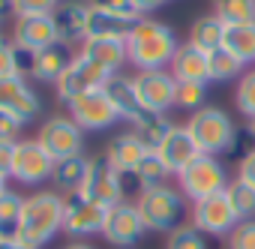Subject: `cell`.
Returning a JSON list of instances; mask_svg holds the SVG:
<instances>
[{
	"label": "cell",
	"instance_id": "cell-1",
	"mask_svg": "<svg viewBox=\"0 0 255 249\" xmlns=\"http://www.w3.org/2000/svg\"><path fill=\"white\" fill-rule=\"evenodd\" d=\"M180 48V39L174 33V27H168L165 21L156 18H138L132 33L126 36V54L129 63L141 72V69H168L174 54Z\"/></svg>",
	"mask_w": 255,
	"mask_h": 249
},
{
	"label": "cell",
	"instance_id": "cell-2",
	"mask_svg": "<svg viewBox=\"0 0 255 249\" xmlns=\"http://www.w3.org/2000/svg\"><path fill=\"white\" fill-rule=\"evenodd\" d=\"M63 231V192L57 189H39L24 198L21 207V231L18 243L30 249L48 246Z\"/></svg>",
	"mask_w": 255,
	"mask_h": 249
},
{
	"label": "cell",
	"instance_id": "cell-3",
	"mask_svg": "<svg viewBox=\"0 0 255 249\" xmlns=\"http://www.w3.org/2000/svg\"><path fill=\"white\" fill-rule=\"evenodd\" d=\"M135 207H138L147 231H165V234H171L177 225H183V216L189 210L183 192L171 183L141 189L135 198Z\"/></svg>",
	"mask_w": 255,
	"mask_h": 249
},
{
	"label": "cell",
	"instance_id": "cell-4",
	"mask_svg": "<svg viewBox=\"0 0 255 249\" xmlns=\"http://www.w3.org/2000/svg\"><path fill=\"white\" fill-rule=\"evenodd\" d=\"M189 129L198 153L204 156H228L234 138H237V126L234 120L222 111V108H198L189 114V120L183 123Z\"/></svg>",
	"mask_w": 255,
	"mask_h": 249
},
{
	"label": "cell",
	"instance_id": "cell-5",
	"mask_svg": "<svg viewBox=\"0 0 255 249\" xmlns=\"http://www.w3.org/2000/svg\"><path fill=\"white\" fill-rule=\"evenodd\" d=\"M177 189L183 192V198L192 204V201H201L207 195H216V192H225L228 189V168L219 162V156H198L192 165H186L180 174H177Z\"/></svg>",
	"mask_w": 255,
	"mask_h": 249
},
{
	"label": "cell",
	"instance_id": "cell-6",
	"mask_svg": "<svg viewBox=\"0 0 255 249\" xmlns=\"http://www.w3.org/2000/svg\"><path fill=\"white\" fill-rule=\"evenodd\" d=\"M237 222L240 216L228 198V189L189 204V225H195L204 237H228Z\"/></svg>",
	"mask_w": 255,
	"mask_h": 249
},
{
	"label": "cell",
	"instance_id": "cell-7",
	"mask_svg": "<svg viewBox=\"0 0 255 249\" xmlns=\"http://www.w3.org/2000/svg\"><path fill=\"white\" fill-rule=\"evenodd\" d=\"M36 141L42 144V150L57 162V159H66V156H78L84 153V129L66 114H54L48 117L39 132H36Z\"/></svg>",
	"mask_w": 255,
	"mask_h": 249
},
{
	"label": "cell",
	"instance_id": "cell-8",
	"mask_svg": "<svg viewBox=\"0 0 255 249\" xmlns=\"http://www.w3.org/2000/svg\"><path fill=\"white\" fill-rule=\"evenodd\" d=\"M108 219V207L90 201L81 189L63 192V231L69 237H90L102 234Z\"/></svg>",
	"mask_w": 255,
	"mask_h": 249
},
{
	"label": "cell",
	"instance_id": "cell-9",
	"mask_svg": "<svg viewBox=\"0 0 255 249\" xmlns=\"http://www.w3.org/2000/svg\"><path fill=\"white\" fill-rule=\"evenodd\" d=\"M135 93L144 111L150 114H168L177 99V78L168 69H141L132 75Z\"/></svg>",
	"mask_w": 255,
	"mask_h": 249
},
{
	"label": "cell",
	"instance_id": "cell-10",
	"mask_svg": "<svg viewBox=\"0 0 255 249\" xmlns=\"http://www.w3.org/2000/svg\"><path fill=\"white\" fill-rule=\"evenodd\" d=\"M66 108H69V117L78 123L84 132H105L108 126H114V123L120 120L114 102L105 93V87H96V90L72 99Z\"/></svg>",
	"mask_w": 255,
	"mask_h": 249
},
{
	"label": "cell",
	"instance_id": "cell-11",
	"mask_svg": "<svg viewBox=\"0 0 255 249\" xmlns=\"http://www.w3.org/2000/svg\"><path fill=\"white\" fill-rule=\"evenodd\" d=\"M111 78V72L108 69H102V66H96V63H90L87 57H75L72 63H69V69L54 81V93H57V99L60 102H72V99H78V96H84V93H90V90H96V87H105V81Z\"/></svg>",
	"mask_w": 255,
	"mask_h": 249
},
{
	"label": "cell",
	"instance_id": "cell-12",
	"mask_svg": "<svg viewBox=\"0 0 255 249\" xmlns=\"http://www.w3.org/2000/svg\"><path fill=\"white\" fill-rule=\"evenodd\" d=\"M81 192L90 201H96V204H102L108 210L117 207L120 201H126L123 198V174L108 162V156L90 159V171H87V180H84Z\"/></svg>",
	"mask_w": 255,
	"mask_h": 249
},
{
	"label": "cell",
	"instance_id": "cell-13",
	"mask_svg": "<svg viewBox=\"0 0 255 249\" xmlns=\"http://www.w3.org/2000/svg\"><path fill=\"white\" fill-rule=\"evenodd\" d=\"M144 234H147V228H144V219H141L135 201H120L117 207L108 210L102 237H105L111 246H117V249H129V246H135Z\"/></svg>",
	"mask_w": 255,
	"mask_h": 249
},
{
	"label": "cell",
	"instance_id": "cell-14",
	"mask_svg": "<svg viewBox=\"0 0 255 249\" xmlns=\"http://www.w3.org/2000/svg\"><path fill=\"white\" fill-rule=\"evenodd\" d=\"M42 108V99L39 93L30 87L27 78H18V75H9V78H0V111L15 117L18 123H27L36 120Z\"/></svg>",
	"mask_w": 255,
	"mask_h": 249
},
{
	"label": "cell",
	"instance_id": "cell-15",
	"mask_svg": "<svg viewBox=\"0 0 255 249\" xmlns=\"http://www.w3.org/2000/svg\"><path fill=\"white\" fill-rule=\"evenodd\" d=\"M51 174H54V159L42 150V144L36 138H18L12 180H18L24 186H36V183L51 180Z\"/></svg>",
	"mask_w": 255,
	"mask_h": 249
},
{
	"label": "cell",
	"instance_id": "cell-16",
	"mask_svg": "<svg viewBox=\"0 0 255 249\" xmlns=\"http://www.w3.org/2000/svg\"><path fill=\"white\" fill-rule=\"evenodd\" d=\"M12 42L21 45V48H30V51H42V48L60 42L54 15H27V18H15V24H12Z\"/></svg>",
	"mask_w": 255,
	"mask_h": 249
},
{
	"label": "cell",
	"instance_id": "cell-17",
	"mask_svg": "<svg viewBox=\"0 0 255 249\" xmlns=\"http://www.w3.org/2000/svg\"><path fill=\"white\" fill-rule=\"evenodd\" d=\"M81 57H87L90 63L108 69L111 75L120 72L126 63H129V54H126V39H108V36H87L78 48Z\"/></svg>",
	"mask_w": 255,
	"mask_h": 249
},
{
	"label": "cell",
	"instance_id": "cell-18",
	"mask_svg": "<svg viewBox=\"0 0 255 249\" xmlns=\"http://www.w3.org/2000/svg\"><path fill=\"white\" fill-rule=\"evenodd\" d=\"M87 18H90V3L87 0H60L54 12L60 42H84L87 39Z\"/></svg>",
	"mask_w": 255,
	"mask_h": 249
},
{
	"label": "cell",
	"instance_id": "cell-19",
	"mask_svg": "<svg viewBox=\"0 0 255 249\" xmlns=\"http://www.w3.org/2000/svg\"><path fill=\"white\" fill-rule=\"evenodd\" d=\"M159 156L165 159V165H168L171 174L177 177V174H180L186 165H192L201 153H198V147H195L189 129H186V126H177V123H174V129L168 132V138H165L162 147H159Z\"/></svg>",
	"mask_w": 255,
	"mask_h": 249
},
{
	"label": "cell",
	"instance_id": "cell-20",
	"mask_svg": "<svg viewBox=\"0 0 255 249\" xmlns=\"http://www.w3.org/2000/svg\"><path fill=\"white\" fill-rule=\"evenodd\" d=\"M168 72L177 81H195V84H207L210 81V69H207V51L195 48L192 42H180Z\"/></svg>",
	"mask_w": 255,
	"mask_h": 249
},
{
	"label": "cell",
	"instance_id": "cell-21",
	"mask_svg": "<svg viewBox=\"0 0 255 249\" xmlns=\"http://www.w3.org/2000/svg\"><path fill=\"white\" fill-rule=\"evenodd\" d=\"M105 93H108V99L114 102L120 120L135 123V120L144 114V108H141V102H138V93H135V81H132L129 75L114 72V75L105 81Z\"/></svg>",
	"mask_w": 255,
	"mask_h": 249
},
{
	"label": "cell",
	"instance_id": "cell-22",
	"mask_svg": "<svg viewBox=\"0 0 255 249\" xmlns=\"http://www.w3.org/2000/svg\"><path fill=\"white\" fill-rule=\"evenodd\" d=\"M147 153V147L141 144V138L129 129V132H120V135H114L111 141H108V147H105V156H108V162L120 171V174H132L135 171V165L141 162V156Z\"/></svg>",
	"mask_w": 255,
	"mask_h": 249
},
{
	"label": "cell",
	"instance_id": "cell-23",
	"mask_svg": "<svg viewBox=\"0 0 255 249\" xmlns=\"http://www.w3.org/2000/svg\"><path fill=\"white\" fill-rule=\"evenodd\" d=\"M78 54L72 51L69 42H54L42 51H36V69H33V81H45V84H54L66 69L69 63L75 60Z\"/></svg>",
	"mask_w": 255,
	"mask_h": 249
},
{
	"label": "cell",
	"instance_id": "cell-24",
	"mask_svg": "<svg viewBox=\"0 0 255 249\" xmlns=\"http://www.w3.org/2000/svg\"><path fill=\"white\" fill-rule=\"evenodd\" d=\"M138 18L129 15H117V12H102V9H90L87 18V36H108V39H126L132 33Z\"/></svg>",
	"mask_w": 255,
	"mask_h": 249
},
{
	"label": "cell",
	"instance_id": "cell-25",
	"mask_svg": "<svg viewBox=\"0 0 255 249\" xmlns=\"http://www.w3.org/2000/svg\"><path fill=\"white\" fill-rule=\"evenodd\" d=\"M225 21L213 12V15H201V18H195L192 21V27H189V39L186 42H192L195 48H201V51H216V48H222V42H225Z\"/></svg>",
	"mask_w": 255,
	"mask_h": 249
},
{
	"label": "cell",
	"instance_id": "cell-26",
	"mask_svg": "<svg viewBox=\"0 0 255 249\" xmlns=\"http://www.w3.org/2000/svg\"><path fill=\"white\" fill-rule=\"evenodd\" d=\"M87 171H90V159H87L84 153L66 156V159H57V162H54L51 183L57 186V192H72V189H81V186H84Z\"/></svg>",
	"mask_w": 255,
	"mask_h": 249
},
{
	"label": "cell",
	"instance_id": "cell-27",
	"mask_svg": "<svg viewBox=\"0 0 255 249\" xmlns=\"http://www.w3.org/2000/svg\"><path fill=\"white\" fill-rule=\"evenodd\" d=\"M171 129H174V123L168 120V114H150V111H144V114L132 123V132L141 138V144H144L147 150H159Z\"/></svg>",
	"mask_w": 255,
	"mask_h": 249
},
{
	"label": "cell",
	"instance_id": "cell-28",
	"mask_svg": "<svg viewBox=\"0 0 255 249\" xmlns=\"http://www.w3.org/2000/svg\"><path fill=\"white\" fill-rule=\"evenodd\" d=\"M21 207H24V195H18L12 189L0 198V243L18 240V231H21Z\"/></svg>",
	"mask_w": 255,
	"mask_h": 249
},
{
	"label": "cell",
	"instance_id": "cell-29",
	"mask_svg": "<svg viewBox=\"0 0 255 249\" xmlns=\"http://www.w3.org/2000/svg\"><path fill=\"white\" fill-rule=\"evenodd\" d=\"M222 48H228L243 63H255V21L252 24H228Z\"/></svg>",
	"mask_w": 255,
	"mask_h": 249
},
{
	"label": "cell",
	"instance_id": "cell-30",
	"mask_svg": "<svg viewBox=\"0 0 255 249\" xmlns=\"http://www.w3.org/2000/svg\"><path fill=\"white\" fill-rule=\"evenodd\" d=\"M132 177L138 180L141 189H147V186H159V183H165V180L174 177V174H171V168L165 165V159L159 156V150H147V153L141 156V162L135 165Z\"/></svg>",
	"mask_w": 255,
	"mask_h": 249
},
{
	"label": "cell",
	"instance_id": "cell-31",
	"mask_svg": "<svg viewBox=\"0 0 255 249\" xmlns=\"http://www.w3.org/2000/svg\"><path fill=\"white\" fill-rule=\"evenodd\" d=\"M207 69H210V81H234L246 72V63L234 57L228 48H216L207 54Z\"/></svg>",
	"mask_w": 255,
	"mask_h": 249
},
{
	"label": "cell",
	"instance_id": "cell-32",
	"mask_svg": "<svg viewBox=\"0 0 255 249\" xmlns=\"http://www.w3.org/2000/svg\"><path fill=\"white\" fill-rule=\"evenodd\" d=\"M216 15L225 24H252L255 0H216Z\"/></svg>",
	"mask_w": 255,
	"mask_h": 249
},
{
	"label": "cell",
	"instance_id": "cell-33",
	"mask_svg": "<svg viewBox=\"0 0 255 249\" xmlns=\"http://www.w3.org/2000/svg\"><path fill=\"white\" fill-rule=\"evenodd\" d=\"M228 198H231V204H234L240 222H243V219H255V189H252L249 183H243L240 177H234V180L228 183Z\"/></svg>",
	"mask_w": 255,
	"mask_h": 249
},
{
	"label": "cell",
	"instance_id": "cell-34",
	"mask_svg": "<svg viewBox=\"0 0 255 249\" xmlns=\"http://www.w3.org/2000/svg\"><path fill=\"white\" fill-rule=\"evenodd\" d=\"M234 105H237V111H240L246 120L255 117V66L246 69V72L237 78V87H234Z\"/></svg>",
	"mask_w": 255,
	"mask_h": 249
},
{
	"label": "cell",
	"instance_id": "cell-35",
	"mask_svg": "<svg viewBox=\"0 0 255 249\" xmlns=\"http://www.w3.org/2000/svg\"><path fill=\"white\" fill-rule=\"evenodd\" d=\"M204 96H207V84H195V81H177V99L174 108L180 111H198L204 108Z\"/></svg>",
	"mask_w": 255,
	"mask_h": 249
},
{
	"label": "cell",
	"instance_id": "cell-36",
	"mask_svg": "<svg viewBox=\"0 0 255 249\" xmlns=\"http://www.w3.org/2000/svg\"><path fill=\"white\" fill-rule=\"evenodd\" d=\"M165 249H207V237L195 225H177L168 234Z\"/></svg>",
	"mask_w": 255,
	"mask_h": 249
},
{
	"label": "cell",
	"instance_id": "cell-37",
	"mask_svg": "<svg viewBox=\"0 0 255 249\" xmlns=\"http://www.w3.org/2000/svg\"><path fill=\"white\" fill-rule=\"evenodd\" d=\"M15 3V18H27V15H54L60 0H12Z\"/></svg>",
	"mask_w": 255,
	"mask_h": 249
},
{
	"label": "cell",
	"instance_id": "cell-38",
	"mask_svg": "<svg viewBox=\"0 0 255 249\" xmlns=\"http://www.w3.org/2000/svg\"><path fill=\"white\" fill-rule=\"evenodd\" d=\"M225 240H228V249H255V219L237 222Z\"/></svg>",
	"mask_w": 255,
	"mask_h": 249
},
{
	"label": "cell",
	"instance_id": "cell-39",
	"mask_svg": "<svg viewBox=\"0 0 255 249\" xmlns=\"http://www.w3.org/2000/svg\"><path fill=\"white\" fill-rule=\"evenodd\" d=\"M12 57H15V75H18V78H27V81H33V69H36V51H30V48H21V45H15V42H12Z\"/></svg>",
	"mask_w": 255,
	"mask_h": 249
},
{
	"label": "cell",
	"instance_id": "cell-40",
	"mask_svg": "<svg viewBox=\"0 0 255 249\" xmlns=\"http://www.w3.org/2000/svg\"><path fill=\"white\" fill-rule=\"evenodd\" d=\"M90 9H102V12H117V15H129V18H144L135 12L132 0H87Z\"/></svg>",
	"mask_w": 255,
	"mask_h": 249
},
{
	"label": "cell",
	"instance_id": "cell-41",
	"mask_svg": "<svg viewBox=\"0 0 255 249\" xmlns=\"http://www.w3.org/2000/svg\"><path fill=\"white\" fill-rule=\"evenodd\" d=\"M255 150V138H252V132L249 129H237V138H234V144H231V150H228V156H234L237 162L243 159V156H249Z\"/></svg>",
	"mask_w": 255,
	"mask_h": 249
},
{
	"label": "cell",
	"instance_id": "cell-42",
	"mask_svg": "<svg viewBox=\"0 0 255 249\" xmlns=\"http://www.w3.org/2000/svg\"><path fill=\"white\" fill-rule=\"evenodd\" d=\"M15 144L18 141H0V177H9V180L15 168Z\"/></svg>",
	"mask_w": 255,
	"mask_h": 249
},
{
	"label": "cell",
	"instance_id": "cell-43",
	"mask_svg": "<svg viewBox=\"0 0 255 249\" xmlns=\"http://www.w3.org/2000/svg\"><path fill=\"white\" fill-rule=\"evenodd\" d=\"M21 129H24V123H18L15 117L0 111V141H18Z\"/></svg>",
	"mask_w": 255,
	"mask_h": 249
},
{
	"label": "cell",
	"instance_id": "cell-44",
	"mask_svg": "<svg viewBox=\"0 0 255 249\" xmlns=\"http://www.w3.org/2000/svg\"><path fill=\"white\" fill-rule=\"evenodd\" d=\"M237 177H240L243 183H249V186L255 189V150H252L249 156H243V159L237 162Z\"/></svg>",
	"mask_w": 255,
	"mask_h": 249
},
{
	"label": "cell",
	"instance_id": "cell-45",
	"mask_svg": "<svg viewBox=\"0 0 255 249\" xmlns=\"http://www.w3.org/2000/svg\"><path fill=\"white\" fill-rule=\"evenodd\" d=\"M15 75V57H12V42L0 45V78Z\"/></svg>",
	"mask_w": 255,
	"mask_h": 249
},
{
	"label": "cell",
	"instance_id": "cell-46",
	"mask_svg": "<svg viewBox=\"0 0 255 249\" xmlns=\"http://www.w3.org/2000/svg\"><path fill=\"white\" fill-rule=\"evenodd\" d=\"M162 3H165V0H132V6H135V12H138V15L156 12V9H159Z\"/></svg>",
	"mask_w": 255,
	"mask_h": 249
},
{
	"label": "cell",
	"instance_id": "cell-47",
	"mask_svg": "<svg viewBox=\"0 0 255 249\" xmlns=\"http://www.w3.org/2000/svg\"><path fill=\"white\" fill-rule=\"evenodd\" d=\"M12 15H15V3L12 0H0V21H6Z\"/></svg>",
	"mask_w": 255,
	"mask_h": 249
},
{
	"label": "cell",
	"instance_id": "cell-48",
	"mask_svg": "<svg viewBox=\"0 0 255 249\" xmlns=\"http://www.w3.org/2000/svg\"><path fill=\"white\" fill-rule=\"evenodd\" d=\"M0 249H30V246H24V243L12 240V243H0Z\"/></svg>",
	"mask_w": 255,
	"mask_h": 249
},
{
	"label": "cell",
	"instance_id": "cell-49",
	"mask_svg": "<svg viewBox=\"0 0 255 249\" xmlns=\"http://www.w3.org/2000/svg\"><path fill=\"white\" fill-rule=\"evenodd\" d=\"M9 192V177H0V198Z\"/></svg>",
	"mask_w": 255,
	"mask_h": 249
},
{
	"label": "cell",
	"instance_id": "cell-50",
	"mask_svg": "<svg viewBox=\"0 0 255 249\" xmlns=\"http://www.w3.org/2000/svg\"><path fill=\"white\" fill-rule=\"evenodd\" d=\"M63 249H93V246H90V243H78V240H75V243H69V246H63Z\"/></svg>",
	"mask_w": 255,
	"mask_h": 249
},
{
	"label": "cell",
	"instance_id": "cell-51",
	"mask_svg": "<svg viewBox=\"0 0 255 249\" xmlns=\"http://www.w3.org/2000/svg\"><path fill=\"white\" fill-rule=\"evenodd\" d=\"M246 129H249V132H252V138H255V117L249 120V126H246Z\"/></svg>",
	"mask_w": 255,
	"mask_h": 249
},
{
	"label": "cell",
	"instance_id": "cell-52",
	"mask_svg": "<svg viewBox=\"0 0 255 249\" xmlns=\"http://www.w3.org/2000/svg\"><path fill=\"white\" fill-rule=\"evenodd\" d=\"M3 42H6V39H3V33H0V45H3Z\"/></svg>",
	"mask_w": 255,
	"mask_h": 249
},
{
	"label": "cell",
	"instance_id": "cell-53",
	"mask_svg": "<svg viewBox=\"0 0 255 249\" xmlns=\"http://www.w3.org/2000/svg\"><path fill=\"white\" fill-rule=\"evenodd\" d=\"M213 3H216V0H213Z\"/></svg>",
	"mask_w": 255,
	"mask_h": 249
}]
</instances>
